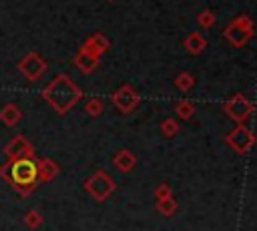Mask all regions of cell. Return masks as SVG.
<instances>
[{
    "instance_id": "ac0fdd59",
    "label": "cell",
    "mask_w": 257,
    "mask_h": 231,
    "mask_svg": "<svg viewBox=\"0 0 257 231\" xmlns=\"http://www.w3.org/2000/svg\"><path fill=\"white\" fill-rule=\"evenodd\" d=\"M102 110H104V100H102L100 96H90V98L86 100V104H84V112H86L88 117H92V119L100 117Z\"/></svg>"
},
{
    "instance_id": "ba28073f",
    "label": "cell",
    "mask_w": 257,
    "mask_h": 231,
    "mask_svg": "<svg viewBox=\"0 0 257 231\" xmlns=\"http://www.w3.org/2000/svg\"><path fill=\"white\" fill-rule=\"evenodd\" d=\"M223 110H225V114H227L231 121H235V123H245V121L253 114L255 104H253L249 98H245L243 94H233L229 100H225Z\"/></svg>"
},
{
    "instance_id": "9c48e42d",
    "label": "cell",
    "mask_w": 257,
    "mask_h": 231,
    "mask_svg": "<svg viewBox=\"0 0 257 231\" xmlns=\"http://www.w3.org/2000/svg\"><path fill=\"white\" fill-rule=\"evenodd\" d=\"M2 153H4L6 161H10V159L24 157V155H32L34 153V147L28 143V139L24 135H16V137H12V141H8L4 145Z\"/></svg>"
},
{
    "instance_id": "8fae6325",
    "label": "cell",
    "mask_w": 257,
    "mask_h": 231,
    "mask_svg": "<svg viewBox=\"0 0 257 231\" xmlns=\"http://www.w3.org/2000/svg\"><path fill=\"white\" fill-rule=\"evenodd\" d=\"M98 62H100V56H94V54L84 52V50H80V48H78L76 54H74V66H76L82 74L94 72L96 66H98Z\"/></svg>"
},
{
    "instance_id": "52a82bcc",
    "label": "cell",
    "mask_w": 257,
    "mask_h": 231,
    "mask_svg": "<svg viewBox=\"0 0 257 231\" xmlns=\"http://www.w3.org/2000/svg\"><path fill=\"white\" fill-rule=\"evenodd\" d=\"M110 100H112L114 108H116L120 114H131V112L139 106L141 96H139V92H137V88H135L133 84L124 82V84H120V86L112 92Z\"/></svg>"
},
{
    "instance_id": "8992f818",
    "label": "cell",
    "mask_w": 257,
    "mask_h": 231,
    "mask_svg": "<svg viewBox=\"0 0 257 231\" xmlns=\"http://www.w3.org/2000/svg\"><path fill=\"white\" fill-rule=\"evenodd\" d=\"M255 143H257V137H255V133L249 127H245V123H239L231 133L225 135V145L229 149H233L237 155L249 153V149Z\"/></svg>"
},
{
    "instance_id": "2e32d148",
    "label": "cell",
    "mask_w": 257,
    "mask_h": 231,
    "mask_svg": "<svg viewBox=\"0 0 257 231\" xmlns=\"http://www.w3.org/2000/svg\"><path fill=\"white\" fill-rule=\"evenodd\" d=\"M157 211L163 215V217H173L177 211H179V203L171 197H165V199H157Z\"/></svg>"
},
{
    "instance_id": "5b68a950",
    "label": "cell",
    "mask_w": 257,
    "mask_h": 231,
    "mask_svg": "<svg viewBox=\"0 0 257 231\" xmlns=\"http://www.w3.org/2000/svg\"><path fill=\"white\" fill-rule=\"evenodd\" d=\"M16 68H18V72L28 80V82H36V80H40V76H44V72L48 70V62L38 54V52H26L20 60H18V64H16Z\"/></svg>"
},
{
    "instance_id": "cb8c5ba5",
    "label": "cell",
    "mask_w": 257,
    "mask_h": 231,
    "mask_svg": "<svg viewBox=\"0 0 257 231\" xmlns=\"http://www.w3.org/2000/svg\"><path fill=\"white\" fill-rule=\"evenodd\" d=\"M106 2H114V0H106Z\"/></svg>"
},
{
    "instance_id": "6da1fadb",
    "label": "cell",
    "mask_w": 257,
    "mask_h": 231,
    "mask_svg": "<svg viewBox=\"0 0 257 231\" xmlns=\"http://www.w3.org/2000/svg\"><path fill=\"white\" fill-rule=\"evenodd\" d=\"M40 159L36 155H24L18 159H10L0 167V177L20 195L28 197L38 189L40 181Z\"/></svg>"
},
{
    "instance_id": "30bf717a",
    "label": "cell",
    "mask_w": 257,
    "mask_h": 231,
    "mask_svg": "<svg viewBox=\"0 0 257 231\" xmlns=\"http://www.w3.org/2000/svg\"><path fill=\"white\" fill-rule=\"evenodd\" d=\"M108 48H110V40H108L102 32H94V34H90V36L80 44V50L90 52V54H94V56H102Z\"/></svg>"
},
{
    "instance_id": "9a60e30c",
    "label": "cell",
    "mask_w": 257,
    "mask_h": 231,
    "mask_svg": "<svg viewBox=\"0 0 257 231\" xmlns=\"http://www.w3.org/2000/svg\"><path fill=\"white\" fill-rule=\"evenodd\" d=\"M40 163V181L42 183H48V181H52V179H56L58 177V173H60V165L54 161V159H40L38 161Z\"/></svg>"
},
{
    "instance_id": "277c9868",
    "label": "cell",
    "mask_w": 257,
    "mask_h": 231,
    "mask_svg": "<svg viewBox=\"0 0 257 231\" xmlns=\"http://www.w3.org/2000/svg\"><path fill=\"white\" fill-rule=\"evenodd\" d=\"M84 191L94 201L102 203V201H106L116 191V183H114V179L106 171H96L88 179H84Z\"/></svg>"
},
{
    "instance_id": "ffe728a7",
    "label": "cell",
    "mask_w": 257,
    "mask_h": 231,
    "mask_svg": "<svg viewBox=\"0 0 257 231\" xmlns=\"http://www.w3.org/2000/svg\"><path fill=\"white\" fill-rule=\"evenodd\" d=\"M175 112H177V117H179L181 121H189V119H193V114H195V104H193L191 100H179V102L175 104Z\"/></svg>"
},
{
    "instance_id": "603a6c76",
    "label": "cell",
    "mask_w": 257,
    "mask_h": 231,
    "mask_svg": "<svg viewBox=\"0 0 257 231\" xmlns=\"http://www.w3.org/2000/svg\"><path fill=\"white\" fill-rule=\"evenodd\" d=\"M155 199H165V197H171L173 195V189H171V185L169 183H161L157 189H155Z\"/></svg>"
},
{
    "instance_id": "e0dca14e",
    "label": "cell",
    "mask_w": 257,
    "mask_h": 231,
    "mask_svg": "<svg viewBox=\"0 0 257 231\" xmlns=\"http://www.w3.org/2000/svg\"><path fill=\"white\" fill-rule=\"evenodd\" d=\"M193 86H195V76H193L191 72L183 70V72H179V74L175 76V88H177V90L189 92Z\"/></svg>"
},
{
    "instance_id": "d6986e66",
    "label": "cell",
    "mask_w": 257,
    "mask_h": 231,
    "mask_svg": "<svg viewBox=\"0 0 257 231\" xmlns=\"http://www.w3.org/2000/svg\"><path fill=\"white\" fill-rule=\"evenodd\" d=\"M179 121L177 119H173V117H167V119H163L161 121V127H159V131H161V135L163 137H167V139H173L177 133H179Z\"/></svg>"
},
{
    "instance_id": "5bb4252c",
    "label": "cell",
    "mask_w": 257,
    "mask_h": 231,
    "mask_svg": "<svg viewBox=\"0 0 257 231\" xmlns=\"http://www.w3.org/2000/svg\"><path fill=\"white\" fill-rule=\"evenodd\" d=\"M0 121H2V125H6V127H16V125L22 121V110L18 108V104L8 102V104H4V106L0 108Z\"/></svg>"
},
{
    "instance_id": "7402d4cb",
    "label": "cell",
    "mask_w": 257,
    "mask_h": 231,
    "mask_svg": "<svg viewBox=\"0 0 257 231\" xmlns=\"http://www.w3.org/2000/svg\"><path fill=\"white\" fill-rule=\"evenodd\" d=\"M42 215H40V211H36V209H30L26 215H24V223H26V227L28 229H38L40 225H42Z\"/></svg>"
},
{
    "instance_id": "4fadbf2b",
    "label": "cell",
    "mask_w": 257,
    "mask_h": 231,
    "mask_svg": "<svg viewBox=\"0 0 257 231\" xmlns=\"http://www.w3.org/2000/svg\"><path fill=\"white\" fill-rule=\"evenodd\" d=\"M183 46H185V50L189 54L197 56V54H201L207 48V40H205V36L201 32H189L187 38L183 40Z\"/></svg>"
},
{
    "instance_id": "7a4b0ae2",
    "label": "cell",
    "mask_w": 257,
    "mask_h": 231,
    "mask_svg": "<svg viewBox=\"0 0 257 231\" xmlns=\"http://www.w3.org/2000/svg\"><path fill=\"white\" fill-rule=\"evenodd\" d=\"M40 96L50 104L56 114H66L82 98V88L68 74H56L42 88Z\"/></svg>"
},
{
    "instance_id": "44dd1931",
    "label": "cell",
    "mask_w": 257,
    "mask_h": 231,
    "mask_svg": "<svg viewBox=\"0 0 257 231\" xmlns=\"http://www.w3.org/2000/svg\"><path fill=\"white\" fill-rule=\"evenodd\" d=\"M215 20H217V16H215L213 10H201V12L197 14V24H201V28H205V30L213 28Z\"/></svg>"
},
{
    "instance_id": "3957f363",
    "label": "cell",
    "mask_w": 257,
    "mask_h": 231,
    "mask_svg": "<svg viewBox=\"0 0 257 231\" xmlns=\"http://www.w3.org/2000/svg\"><path fill=\"white\" fill-rule=\"evenodd\" d=\"M255 34V26L249 14H239L235 16L223 30V38L227 40V44H231L233 48H243L253 40Z\"/></svg>"
},
{
    "instance_id": "7c38bea8",
    "label": "cell",
    "mask_w": 257,
    "mask_h": 231,
    "mask_svg": "<svg viewBox=\"0 0 257 231\" xmlns=\"http://www.w3.org/2000/svg\"><path fill=\"white\" fill-rule=\"evenodd\" d=\"M112 165H114V169H116L118 173H131V171L135 169V165H137V157H135L133 151H128V149H120V151L114 153V157H112Z\"/></svg>"
}]
</instances>
